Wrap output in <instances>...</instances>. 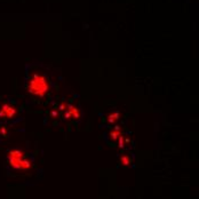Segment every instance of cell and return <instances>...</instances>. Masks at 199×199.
<instances>
[{
	"label": "cell",
	"instance_id": "cell-4",
	"mask_svg": "<svg viewBox=\"0 0 199 199\" xmlns=\"http://www.w3.org/2000/svg\"><path fill=\"white\" fill-rule=\"evenodd\" d=\"M66 108L70 110L71 112V117L74 118V119H78L80 117V112H79V109H77L76 106H72L71 104H66Z\"/></svg>",
	"mask_w": 199,
	"mask_h": 199
},
{
	"label": "cell",
	"instance_id": "cell-9",
	"mask_svg": "<svg viewBox=\"0 0 199 199\" xmlns=\"http://www.w3.org/2000/svg\"><path fill=\"white\" fill-rule=\"evenodd\" d=\"M58 109H60V110H61V111H64V110H65V109H66V105H65V104H64V103H62V104H61V105H60V106H58Z\"/></svg>",
	"mask_w": 199,
	"mask_h": 199
},
{
	"label": "cell",
	"instance_id": "cell-7",
	"mask_svg": "<svg viewBox=\"0 0 199 199\" xmlns=\"http://www.w3.org/2000/svg\"><path fill=\"white\" fill-rule=\"evenodd\" d=\"M118 136H120V134H119L118 132H113V133H111V137H112V140H117Z\"/></svg>",
	"mask_w": 199,
	"mask_h": 199
},
{
	"label": "cell",
	"instance_id": "cell-1",
	"mask_svg": "<svg viewBox=\"0 0 199 199\" xmlns=\"http://www.w3.org/2000/svg\"><path fill=\"white\" fill-rule=\"evenodd\" d=\"M49 82L48 79L40 73H34L26 82V90L30 95L34 98H42L49 92Z\"/></svg>",
	"mask_w": 199,
	"mask_h": 199
},
{
	"label": "cell",
	"instance_id": "cell-12",
	"mask_svg": "<svg viewBox=\"0 0 199 199\" xmlns=\"http://www.w3.org/2000/svg\"><path fill=\"white\" fill-rule=\"evenodd\" d=\"M114 129H116V130H119V129H120V127H119V126H116V128H114Z\"/></svg>",
	"mask_w": 199,
	"mask_h": 199
},
{
	"label": "cell",
	"instance_id": "cell-2",
	"mask_svg": "<svg viewBox=\"0 0 199 199\" xmlns=\"http://www.w3.org/2000/svg\"><path fill=\"white\" fill-rule=\"evenodd\" d=\"M8 161L9 165L17 171H28L31 168V163L28 159L24 158V154L20 150H13L8 153Z\"/></svg>",
	"mask_w": 199,
	"mask_h": 199
},
{
	"label": "cell",
	"instance_id": "cell-5",
	"mask_svg": "<svg viewBox=\"0 0 199 199\" xmlns=\"http://www.w3.org/2000/svg\"><path fill=\"white\" fill-rule=\"evenodd\" d=\"M118 118H119V112H116V113L111 114V116H109V122H114Z\"/></svg>",
	"mask_w": 199,
	"mask_h": 199
},
{
	"label": "cell",
	"instance_id": "cell-6",
	"mask_svg": "<svg viewBox=\"0 0 199 199\" xmlns=\"http://www.w3.org/2000/svg\"><path fill=\"white\" fill-rule=\"evenodd\" d=\"M120 163H121L122 165H128V164H129V159L127 158V157H122V158L120 159Z\"/></svg>",
	"mask_w": 199,
	"mask_h": 199
},
{
	"label": "cell",
	"instance_id": "cell-3",
	"mask_svg": "<svg viewBox=\"0 0 199 199\" xmlns=\"http://www.w3.org/2000/svg\"><path fill=\"white\" fill-rule=\"evenodd\" d=\"M16 113V109L9 104H4L0 109V117L2 118H13Z\"/></svg>",
	"mask_w": 199,
	"mask_h": 199
},
{
	"label": "cell",
	"instance_id": "cell-11",
	"mask_svg": "<svg viewBox=\"0 0 199 199\" xmlns=\"http://www.w3.org/2000/svg\"><path fill=\"white\" fill-rule=\"evenodd\" d=\"M52 116H54V117H55V116H57V112L55 111V110H54V111H52Z\"/></svg>",
	"mask_w": 199,
	"mask_h": 199
},
{
	"label": "cell",
	"instance_id": "cell-10",
	"mask_svg": "<svg viewBox=\"0 0 199 199\" xmlns=\"http://www.w3.org/2000/svg\"><path fill=\"white\" fill-rule=\"evenodd\" d=\"M119 142H120V146L124 145V138H122V136L120 138H119Z\"/></svg>",
	"mask_w": 199,
	"mask_h": 199
},
{
	"label": "cell",
	"instance_id": "cell-8",
	"mask_svg": "<svg viewBox=\"0 0 199 199\" xmlns=\"http://www.w3.org/2000/svg\"><path fill=\"white\" fill-rule=\"evenodd\" d=\"M70 117H71V112H70V110L68 109V111H65L64 118H65V119H70Z\"/></svg>",
	"mask_w": 199,
	"mask_h": 199
}]
</instances>
